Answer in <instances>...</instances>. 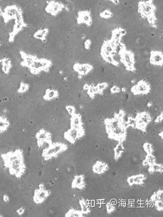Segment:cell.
<instances>
[{
	"instance_id": "cell-28",
	"label": "cell",
	"mask_w": 163,
	"mask_h": 217,
	"mask_svg": "<svg viewBox=\"0 0 163 217\" xmlns=\"http://www.w3.org/2000/svg\"><path fill=\"white\" fill-rule=\"evenodd\" d=\"M162 120H163V114H161L157 118V121L158 122H162Z\"/></svg>"
},
{
	"instance_id": "cell-24",
	"label": "cell",
	"mask_w": 163,
	"mask_h": 217,
	"mask_svg": "<svg viewBox=\"0 0 163 217\" xmlns=\"http://www.w3.org/2000/svg\"><path fill=\"white\" fill-rule=\"evenodd\" d=\"M152 200L154 201L155 203L157 202H158V201L160 200H159V198L158 197V194H157V193L156 194H154V196L152 197Z\"/></svg>"
},
{
	"instance_id": "cell-19",
	"label": "cell",
	"mask_w": 163,
	"mask_h": 217,
	"mask_svg": "<svg viewBox=\"0 0 163 217\" xmlns=\"http://www.w3.org/2000/svg\"><path fill=\"white\" fill-rule=\"evenodd\" d=\"M156 208L159 211H162L163 208V201L159 200L158 202H156Z\"/></svg>"
},
{
	"instance_id": "cell-17",
	"label": "cell",
	"mask_w": 163,
	"mask_h": 217,
	"mask_svg": "<svg viewBox=\"0 0 163 217\" xmlns=\"http://www.w3.org/2000/svg\"><path fill=\"white\" fill-rule=\"evenodd\" d=\"M146 161H148L149 165H152V164H154L155 162H156V158L154 155H151V154L148 155L146 157Z\"/></svg>"
},
{
	"instance_id": "cell-15",
	"label": "cell",
	"mask_w": 163,
	"mask_h": 217,
	"mask_svg": "<svg viewBox=\"0 0 163 217\" xmlns=\"http://www.w3.org/2000/svg\"><path fill=\"white\" fill-rule=\"evenodd\" d=\"M151 169L152 172H160L162 173L163 169V166L154 163L152 165H151Z\"/></svg>"
},
{
	"instance_id": "cell-7",
	"label": "cell",
	"mask_w": 163,
	"mask_h": 217,
	"mask_svg": "<svg viewBox=\"0 0 163 217\" xmlns=\"http://www.w3.org/2000/svg\"><path fill=\"white\" fill-rule=\"evenodd\" d=\"M67 138L70 141H75L78 138V129L73 127L67 133Z\"/></svg>"
},
{
	"instance_id": "cell-12",
	"label": "cell",
	"mask_w": 163,
	"mask_h": 217,
	"mask_svg": "<svg viewBox=\"0 0 163 217\" xmlns=\"http://www.w3.org/2000/svg\"><path fill=\"white\" fill-rule=\"evenodd\" d=\"M152 61L155 63H162V55L159 53H155L152 54Z\"/></svg>"
},
{
	"instance_id": "cell-27",
	"label": "cell",
	"mask_w": 163,
	"mask_h": 217,
	"mask_svg": "<svg viewBox=\"0 0 163 217\" xmlns=\"http://www.w3.org/2000/svg\"><path fill=\"white\" fill-rule=\"evenodd\" d=\"M24 212V209L23 208H19V210L17 211V213L19 214H22Z\"/></svg>"
},
{
	"instance_id": "cell-4",
	"label": "cell",
	"mask_w": 163,
	"mask_h": 217,
	"mask_svg": "<svg viewBox=\"0 0 163 217\" xmlns=\"http://www.w3.org/2000/svg\"><path fill=\"white\" fill-rule=\"evenodd\" d=\"M49 192L43 188H40L35 193V200L36 203H42L48 196Z\"/></svg>"
},
{
	"instance_id": "cell-13",
	"label": "cell",
	"mask_w": 163,
	"mask_h": 217,
	"mask_svg": "<svg viewBox=\"0 0 163 217\" xmlns=\"http://www.w3.org/2000/svg\"><path fill=\"white\" fill-rule=\"evenodd\" d=\"M134 183L135 184L141 185L143 183V180H144V179H145V175L141 174L134 175Z\"/></svg>"
},
{
	"instance_id": "cell-16",
	"label": "cell",
	"mask_w": 163,
	"mask_h": 217,
	"mask_svg": "<svg viewBox=\"0 0 163 217\" xmlns=\"http://www.w3.org/2000/svg\"><path fill=\"white\" fill-rule=\"evenodd\" d=\"M82 216L81 213L78 211H76L75 210H71L69 211V212L67 213V214L66 216H69V217H79Z\"/></svg>"
},
{
	"instance_id": "cell-18",
	"label": "cell",
	"mask_w": 163,
	"mask_h": 217,
	"mask_svg": "<svg viewBox=\"0 0 163 217\" xmlns=\"http://www.w3.org/2000/svg\"><path fill=\"white\" fill-rule=\"evenodd\" d=\"M144 148L145 150L147 152L148 155H150L152 152V147L149 143L145 144L144 145Z\"/></svg>"
},
{
	"instance_id": "cell-3",
	"label": "cell",
	"mask_w": 163,
	"mask_h": 217,
	"mask_svg": "<svg viewBox=\"0 0 163 217\" xmlns=\"http://www.w3.org/2000/svg\"><path fill=\"white\" fill-rule=\"evenodd\" d=\"M0 66L2 71L6 74L9 73L11 69L13 67L11 60L7 57H3L0 60Z\"/></svg>"
},
{
	"instance_id": "cell-23",
	"label": "cell",
	"mask_w": 163,
	"mask_h": 217,
	"mask_svg": "<svg viewBox=\"0 0 163 217\" xmlns=\"http://www.w3.org/2000/svg\"><path fill=\"white\" fill-rule=\"evenodd\" d=\"M111 13L109 11H108V10H105V11H104V13H103V17H104V18H108V17H110L111 15Z\"/></svg>"
},
{
	"instance_id": "cell-20",
	"label": "cell",
	"mask_w": 163,
	"mask_h": 217,
	"mask_svg": "<svg viewBox=\"0 0 163 217\" xmlns=\"http://www.w3.org/2000/svg\"><path fill=\"white\" fill-rule=\"evenodd\" d=\"M106 208L107 211L109 213L112 212L114 211V206H112L109 203H107V204L106 205Z\"/></svg>"
},
{
	"instance_id": "cell-2",
	"label": "cell",
	"mask_w": 163,
	"mask_h": 217,
	"mask_svg": "<svg viewBox=\"0 0 163 217\" xmlns=\"http://www.w3.org/2000/svg\"><path fill=\"white\" fill-rule=\"evenodd\" d=\"M65 149V146L63 144L57 142V144L49 146L48 147L44 148L43 150V157L44 160L49 159L55 155L60 153L63 150Z\"/></svg>"
},
{
	"instance_id": "cell-14",
	"label": "cell",
	"mask_w": 163,
	"mask_h": 217,
	"mask_svg": "<svg viewBox=\"0 0 163 217\" xmlns=\"http://www.w3.org/2000/svg\"><path fill=\"white\" fill-rule=\"evenodd\" d=\"M79 203H80L81 207L82 212L84 214L89 213V209L86 202L84 200H81V201H79Z\"/></svg>"
},
{
	"instance_id": "cell-22",
	"label": "cell",
	"mask_w": 163,
	"mask_h": 217,
	"mask_svg": "<svg viewBox=\"0 0 163 217\" xmlns=\"http://www.w3.org/2000/svg\"><path fill=\"white\" fill-rule=\"evenodd\" d=\"M127 181L130 185H132L134 183V176H130L129 178L127 179Z\"/></svg>"
},
{
	"instance_id": "cell-21",
	"label": "cell",
	"mask_w": 163,
	"mask_h": 217,
	"mask_svg": "<svg viewBox=\"0 0 163 217\" xmlns=\"http://www.w3.org/2000/svg\"><path fill=\"white\" fill-rule=\"evenodd\" d=\"M67 110L70 115H73L75 113V109L72 106H68L67 107Z\"/></svg>"
},
{
	"instance_id": "cell-1",
	"label": "cell",
	"mask_w": 163,
	"mask_h": 217,
	"mask_svg": "<svg viewBox=\"0 0 163 217\" xmlns=\"http://www.w3.org/2000/svg\"><path fill=\"white\" fill-rule=\"evenodd\" d=\"M5 164L10 171L16 175L22 174L25 170L22 153L19 150L3 155L2 157Z\"/></svg>"
},
{
	"instance_id": "cell-8",
	"label": "cell",
	"mask_w": 163,
	"mask_h": 217,
	"mask_svg": "<svg viewBox=\"0 0 163 217\" xmlns=\"http://www.w3.org/2000/svg\"><path fill=\"white\" fill-rule=\"evenodd\" d=\"M107 169L106 165L102 162H97L94 166V171L96 173H101L104 172Z\"/></svg>"
},
{
	"instance_id": "cell-25",
	"label": "cell",
	"mask_w": 163,
	"mask_h": 217,
	"mask_svg": "<svg viewBox=\"0 0 163 217\" xmlns=\"http://www.w3.org/2000/svg\"><path fill=\"white\" fill-rule=\"evenodd\" d=\"M111 91H112V92H114V93H117V92H120V89L118 88V87H117V86H114L111 88Z\"/></svg>"
},
{
	"instance_id": "cell-26",
	"label": "cell",
	"mask_w": 163,
	"mask_h": 217,
	"mask_svg": "<svg viewBox=\"0 0 163 217\" xmlns=\"http://www.w3.org/2000/svg\"><path fill=\"white\" fill-rule=\"evenodd\" d=\"M157 194L159 198V200H161V201H163V191H160L158 192V193H157Z\"/></svg>"
},
{
	"instance_id": "cell-6",
	"label": "cell",
	"mask_w": 163,
	"mask_h": 217,
	"mask_svg": "<svg viewBox=\"0 0 163 217\" xmlns=\"http://www.w3.org/2000/svg\"><path fill=\"white\" fill-rule=\"evenodd\" d=\"M58 96L57 91L55 89H48L45 92L44 99L46 100H51Z\"/></svg>"
},
{
	"instance_id": "cell-9",
	"label": "cell",
	"mask_w": 163,
	"mask_h": 217,
	"mask_svg": "<svg viewBox=\"0 0 163 217\" xmlns=\"http://www.w3.org/2000/svg\"><path fill=\"white\" fill-rule=\"evenodd\" d=\"M30 88L29 83L25 82H21L19 84V88L17 89V92L19 94H23L28 92Z\"/></svg>"
},
{
	"instance_id": "cell-10",
	"label": "cell",
	"mask_w": 163,
	"mask_h": 217,
	"mask_svg": "<svg viewBox=\"0 0 163 217\" xmlns=\"http://www.w3.org/2000/svg\"><path fill=\"white\" fill-rule=\"evenodd\" d=\"M84 178L82 175H78L75 177L73 180V185L77 188L82 187L84 186Z\"/></svg>"
},
{
	"instance_id": "cell-5",
	"label": "cell",
	"mask_w": 163,
	"mask_h": 217,
	"mask_svg": "<svg viewBox=\"0 0 163 217\" xmlns=\"http://www.w3.org/2000/svg\"><path fill=\"white\" fill-rule=\"evenodd\" d=\"M9 125V121L7 118L4 116H0V133L7 130Z\"/></svg>"
},
{
	"instance_id": "cell-11",
	"label": "cell",
	"mask_w": 163,
	"mask_h": 217,
	"mask_svg": "<svg viewBox=\"0 0 163 217\" xmlns=\"http://www.w3.org/2000/svg\"><path fill=\"white\" fill-rule=\"evenodd\" d=\"M72 125L73 127L77 128L78 129L80 128L81 125V117L78 115H75L72 118Z\"/></svg>"
}]
</instances>
